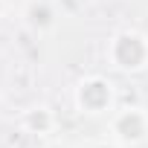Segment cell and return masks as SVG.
Wrapping results in <instances>:
<instances>
[{
  "instance_id": "obj_6",
  "label": "cell",
  "mask_w": 148,
  "mask_h": 148,
  "mask_svg": "<svg viewBox=\"0 0 148 148\" xmlns=\"http://www.w3.org/2000/svg\"><path fill=\"white\" fill-rule=\"evenodd\" d=\"M38 148H76V145H70L67 139H58V136H47V139H38Z\"/></svg>"
},
{
  "instance_id": "obj_5",
  "label": "cell",
  "mask_w": 148,
  "mask_h": 148,
  "mask_svg": "<svg viewBox=\"0 0 148 148\" xmlns=\"http://www.w3.org/2000/svg\"><path fill=\"white\" fill-rule=\"evenodd\" d=\"M21 128L35 139H47V136H55L58 116H55V110L49 105H32L21 113Z\"/></svg>"
},
{
  "instance_id": "obj_3",
  "label": "cell",
  "mask_w": 148,
  "mask_h": 148,
  "mask_svg": "<svg viewBox=\"0 0 148 148\" xmlns=\"http://www.w3.org/2000/svg\"><path fill=\"white\" fill-rule=\"evenodd\" d=\"M108 134L122 148H139L148 142V110L142 105L116 108L108 116Z\"/></svg>"
},
{
  "instance_id": "obj_2",
  "label": "cell",
  "mask_w": 148,
  "mask_h": 148,
  "mask_svg": "<svg viewBox=\"0 0 148 148\" xmlns=\"http://www.w3.org/2000/svg\"><path fill=\"white\" fill-rule=\"evenodd\" d=\"M73 105L82 116L99 119V116H110L116 110V84L108 76H84L73 87Z\"/></svg>"
},
{
  "instance_id": "obj_7",
  "label": "cell",
  "mask_w": 148,
  "mask_h": 148,
  "mask_svg": "<svg viewBox=\"0 0 148 148\" xmlns=\"http://www.w3.org/2000/svg\"><path fill=\"white\" fill-rule=\"evenodd\" d=\"M87 148H122V145H119L113 136H108V139H96V142H90Z\"/></svg>"
},
{
  "instance_id": "obj_8",
  "label": "cell",
  "mask_w": 148,
  "mask_h": 148,
  "mask_svg": "<svg viewBox=\"0 0 148 148\" xmlns=\"http://www.w3.org/2000/svg\"><path fill=\"white\" fill-rule=\"evenodd\" d=\"M6 15V0H0V18Z\"/></svg>"
},
{
  "instance_id": "obj_1",
  "label": "cell",
  "mask_w": 148,
  "mask_h": 148,
  "mask_svg": "<svg viewBox=\"0 0 148 148\" xmlns=\"http://www.w3.org/2000/svg\"><path fill=\"white\" fill-rule=\"evenodd\" d=\"M105 58L116 73H125V76H136V73L148 70V35L142 29H116L108 38L105 47Z\"/></svg>"
},
{
  "instance_id": "obj_4",
  "label": "cell",
  "mask_w": 148,
  "mask_h": 148,
  "mask_svg": "<svg viewBox=\"0 0 148 148\" xmlns=\"http://www.w3.org/2000/svg\"><path fill=\"white\" fill-rule=\"evenodd\" d=\"M58 6L55 0H26L21 9V21L32 35H49L58 29Z\"/></svg>"
}]
</instances>
